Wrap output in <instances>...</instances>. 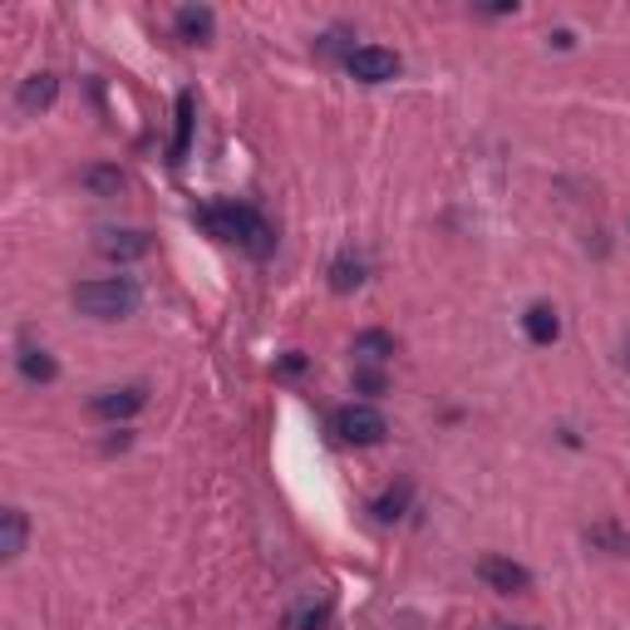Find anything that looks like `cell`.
<instances>
[{
    "mask_svg": "<svg viewBox=\"0 0 630 630\" xmlns=\"http://www.w3.org/2000/svg\"><path fill=\"white\" fill-rule=\"evenodd\" d=\"M197 222H202L207 232L217 236V242L242 246L246 256H271V246H276V236H271V226H266V217L256 212V207H246V202L202 207V212H197Z\"/></svg>",
    "mask_w": 630,
    "mask_h": 630,
    "instance_id": "cell-1",
    "label": "cell"
},
{
    "mask_svg": "<svg viewBox=\"0 0 630 630\" xmlns=\"http://www.w3.org/2000/svg\"><path fill=\"white\" fill-rule=\"evenodd\" d=\"M74 305L94 320H124L138 311V285L128 276H104V281H84L74 285Z\"/></svg>",
    "mask_w": 630,
    "mask_h": 630,
    "instance_id": "cell-2",
    "label": "cell"
},
{
    "mask_svg": "<svg viewBox=\"0 0 630 630\" xmlns=\"http://www.w3.org/2000/svg\"><path fill=\"white\" fill-rule=\"evenodd\" d=\"M384 433H389V423H384V413L374 409V404H345V409L335 413V439H340V443L374 448Z\"/></svg>",
    "mask_w": 630,
    "mask_h": 630,
    "instance_id": "cell-3",
    "label": "cell"
},
{
    "mask_svg": "<svg viewBox=\"0 0 630 630\" xmlns=\"http://www.w3.org/2000/svg\"><path fill=\"white\" fill-rule=\"evenodd\" d=\"M345 69H350L360 84H384V79L399 74V55H394V49H384V45H360V49H350V55H345Z\"/></svg>",
    "mask_w": 630,
    "mask_h": 630,
    "instance_id": "cell-4",
    "label": "cell"
},
{
    "mask_svg": "<svg viewBox=\"0 0 630 630\" xmlns=\"http://www.w3.org/2000/svg\"><path fill=\"white\" fill-rule=\"evenodd\" d=\"M478 576L488 581L492 591H502V596H522V591H532V571L517 567V561H508V557H482Z\"/></svg>",
    "mask_w": 630,
    "mask_h": 630,
    "instance_id": "cell-5",
    "label": "cell"
},
{
    "mask_svg": "<svg viewBox=\"0 0 630 630\" xmlns=\"http://www.w3.org/2000/svg\"><path fill=\"white\" fill-rule=\"evenodd\" d=\"M98 256H108V261H138V256L153 252V242H148V232H128V226H108V232H98Z\"/></svg>",
    "mask_w": 630,
    "mask_h": 630,
    "instance_id": "cell-6",
    "label": "cell"
},
{
    "mask_svg": "<svg viewBox=\"0 0 630 630\" xmlns=\"http://www.w3.org/2000/svg\"><path fill=\"white\" fill-rule=\"evenodd\" d=\"M148 404V389L143 384H124V389H104L89 399V409L98 413V419H128V413H138Z\"/></svg>",
    "mask_w": 630,
    "mask_h": 630,
    "instance_id": "cell-7",
    "label": "cell"
},
{
    "mask_svg": "<svg viewBox=\"0 0 630 630\" xmlns=\"http://www.w3.org/2000/svg\"><path fill=\"white\" fill-rule=\"evenodd\" d=\"M173 25H177V39H187V45H207L217 20H212V10H207V5H183Z\"/></svg>",
    "mask_w": 630,
    "mask_h": 630,
    "instance_id": "cell-8",
    "label": "cell"
},
{
    "mask_svg": "<svg viewBox=\"0 0 630 630\" xmlns=\"http://www.w3.org/2000/svg\"><path fill=\"white\" fill-rule=\"evenodd\" d=\"M25 537H30L25 512H20V508H5V512H0V557L15 561L20 551H25Z\"/></svg>",
    "mask_w": 630,
    "mask_h": 630,
    "instance_id": "cell-9",
    "label": "cell"
},
{
    "mask_svg": "<svg viewBox=\"0 0 630 630\" xmlns=\"http://www.w3.org/2000/svg\"><path fill=\"white\" fill-rule=\"evenodd\" d=\"M522 330H527V340L532 345H551L561 335V320H557V311L551 305H527V315H522Z\"/></svg>",
    "mask_w": 630,
    "mask_h": 630,
    "instance_id": "cell-10",
    "label": "cell"
},
{
    "mask_svg": "<svg viewBox=\"0 0 630 630\" xmlns=\"http://www.w3.org/2000/svg\"><path fill=\"white\" fill-rule=\"evenodd\" d=\"M394 354V335L389 330H360L354 335V360L360 364H384Z\"/></svg>",
    "mask_w": 630,
    "mask_h": 630,
    "instance_id": "cell-11",
    "label": "cell"
},
{
    "mask_svg": "<svg viewBox=\"0 0 630 630\" xmlns=\"http://www.w3.org/2000/svg\"><path fill=\"white\" fill-rule=\"evenodd\" d=\"M55 94H59V79L55 74H30L25 89H20V108H25V114L49 108V104H55Z\"/></svg>",
    "mask_w": 630,
    "mask_h": 630,
    "instance_id": "cell-12",
    "label": "cell"
},
{
    "mask_svg": "<svg viewBox=\"0 0 630 630\" xmlns=\"http://www.w3.org/2000/svg\"><path fill=\"white\" fill-rule=\"evenodd\" d=\"M360 281H364V261H360V256H350V252H345L340 261L330 266V285H335V291H354V285H360Z\"/></svg>",
    "mask_w": 630,
    "mask_h": 630,
    "instance_id": "cell-13",
    "label": "cell"
},
{
    "mask_svg": "<svg viewBox=\"0 0 630 630\" xmlns=\"http://www.w3.org/2000/svg\"><path fill=\"white\" fill-rule=\"evenodd\" d=\"M20 374H25L30 384H49L55 380V360H49L45 350H20Z\"/></svg>",
    "mask_w": 630,
    "mask_h": 630,
    "instance_id": "cell-14",
    "label": "cell"
},
{
    "mask_svg": "<svg viewBox=\"0 0 630 630\" xmlns=\"http://www.w3.org/2000/svg\"><path fill=\"white\" fill-rule=\"evenodd\" d=\"M84 187L98 197H118V187H124V173L118 167H89L84 173Z\"/></svg>",
    "mask_w": 630,
    "mask_h": 630,
    "instance_id": "cell-15",
    "label": "cell"
},
{
    "mask_svg": "<svg viewBox=\"0 0 630 630\" xmlns=\"http://www.w3.org/2000/svg\"><path fill=\"white\" fill-rule=\"evenodd\" d=\"M187 133H192V94L177 98V143H173V163L187 153Z\"/></svg>",
    "mask_w": 630,
    "mask_h": 630,
    "instance_id": "cell-16",
    "label": "cell"
},
{
    "mask_svg": "<svg viewBox=\"0 0 630 630\" xmlns=\"http://www.w3.org/2000/svg\"><path fill=\"white\" fill-rule=\"evenodd\" d=\"M325 616H330V606H325V600H320V606H305V610H295V616H291V630H315Z\"/></svg>",
    "mask_w": 630,
    "mask_h": 630,
    "instance_id": "cell-17",
    "label": "cell"
},
{
    "mask_svg": "<svg viewBox=\"0 0 630 630\" xmlns=\"http://www.w3.org/2000/svg\"><path fill=\"white\" fill-rule=\"evenodd\" d=\"M404 498H409V488H399V492H384V498H380V502H374V512H380V517H384V522H389V517H399Z\"/></svg>",
    "mask_w": 630,
    "mask_h": 630,
    "instance_id": "cell-18",
    "label": "cell"
},
{
    "mask_svg": "<svg viewBox=\"0 0 630 630\" xmlns=\"http://www.w3.org/2000/svg\"><path fill=\"white\" fill-rule=\"evenodd\" d=\"M360 389H370V394H380V389H384V374L374 370V364H364V370H360Z\"/></svg>",
    "mask_w": 630,
    "mask_h": 630,
    "instance_id": "cell-19",
    "label": "cell"
},
{
    "mask_svg": "<svg viewBox=\"0 0 630 630\" xmlns=\"http://www.w3.org/2000/svg\"><path fill=\"white\" fill-rule=\"evenodd\" d=\"M502 630H522V626H502Z\"/></svg>",
    "mask_w": 630,
    "mask_h": 630,
    "instance_id": "cell-20",
    "label": "cell"
}]
</instances>
